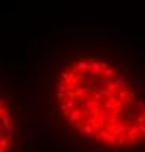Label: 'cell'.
Segmentation results:
<instances>
[{
    "label": "cell",
    "mask_w": 145,
    "mask_h": 152,
    "mask_svg": "<svg viewBox=\"0 0 145 152\" xmlns=\"http://www.w3.org/2000/svg\"><path fill=\"white\" fill-rule=\"evenodd\" d=\"M88 72V70H91V64L90 63H86V62H79L75 66V72Z\"/></svg>",
    "instance_id": "obj_1"
},
{
    "label": "cell",
    "mask_w": 145,
    "mask_h": 152,
    "mask_svg": "<svg viewBox=\"0 0 145 152\" xmlns=\"http://www.w3.org/2000/svg\"><path fill=\"white\" fill-rule=\"evenodd\" d=\"M0 148L2 149H9V140L7 139H0Z\"/></svg>",
    "instance_id": "obj_2"
},
{
    "label": "cell",
    "mask_w": 145,
    "mask_h": 152,
    "mask_svg": "<svg viewBox=\"0 0 145 152\" xmlns=\"http://www.w3.org/2000/svg\"><path fill=\"white\" fill-rule=\"evenodd\" d=\"M101 67H103V69H107V67H109V63L103 62V63H101Z\"/></svg>",
    "instance_id": "obj_3"
}]
</instances>
